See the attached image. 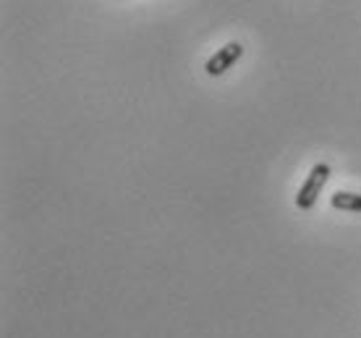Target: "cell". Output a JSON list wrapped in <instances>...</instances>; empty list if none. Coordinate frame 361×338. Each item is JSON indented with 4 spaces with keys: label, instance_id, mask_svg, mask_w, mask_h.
<instances>
[{
    "label": "cell",
    "instance_id": "1",
    "mask_svg": "<svg viewBox=\"0 0 361 338\" xmlns=\"http://www.w3.org/2000/svg\"><path fill=\"white\" fill-rule=\"evenodd\" d=\"M327 179H330V165L327 163H317L314 168L309 171L307 181H304V186H301L296 194L298 210H312V207H314L317 200H319V192L325 189Z\"/></svg>",
    "mask_w": 361,
    "mask_h": 338
},
{
    "label": "cell",
    "instance_id": "2",
    "mask_svg": "<svg viewBox=\"0 0 361 338\" xmlns=\"http://www.w3.org/2000/svg\"><path fill=\"white\" fill-rule=\"evenodd\" d=\"M241 53H244V45H241V42H228L226 47H220L207 64H204V71H207L209 76H220V73H226L228 68H233V64L241 58Z\"/></svg>",
    "mask_w": 361,
    "mask_h": 338
},
{
    "label": "cell",
    "instance_id": "3",
    "mask_svg": "<svg viewBox=\"0 0 361 338\" xmlns=\"http://www.w3.org/2000/svg\"><path fill=\"white\" fill-rule=\"evenodd\" d=\"M330 205L335 210H348V212H361V194L353 192H335L330 197Z\"/></svg>",
    "mask_w": 361,
    "mask_h": 338
}]
</instances>
